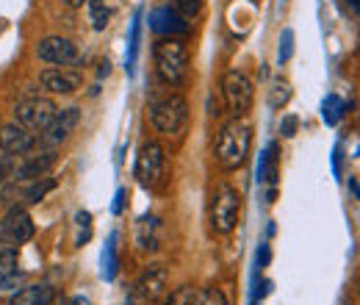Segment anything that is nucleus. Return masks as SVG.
<instances>
[{
  "instance_id": "1",
  "label": "nucleus",
  "mask_w": 360,
  "mask_h": 305,
  "mask_svg": "<svg viewBox=\"0 0 360 305\" xmlns=\"http://www.w3.org/2000/svg\"><path fill=\"white\" fill-rule=\"evenodd\" d=\"M250 147H252V125L244 117H233L217 133L214 156H217L219 170L233 173V170L244 167V161L250 156Z\"/></svg>"
},
{
  "instance_id": "2",
  "label": "nucleus",
  "mask_w": 360,
  "mask_h": 305,
  "mask_svg": "<svg viewBox=\"0 0 360 305\" xmlns=\"http://www.w3.org/2000/svg\"><path fill=\"white\" fill-rule=\"evenodd\" d=\"M155 73L167 87H183L188 78V50L180 39H161L153 47Z\"/></svg>"
},
{
  "instance_id": "3",
  "label": "nucleus",
  "mask_w": 360,
  "mask_h": 305,
  "mask_svg": "<svg viewBox=\"0 0 360 305\" xmlns=\"http://www.w3.org/2000/svg\"><path fill=\"white\" fill-rule=\"evenodd\" d=\"M238 214H241V194H238V189L230 186V183H219L214 197H211V208H208L211 230L217 236L233 233L236 225H238Z\"/></svg>"
},
{
  "instance_id": "4",
  "label": "nucleus",
  "mask_w": 360,
  "mask_h": 305,
  "mask_svg": "<svg viewBox=\"0 0 360 305\" xmlns=\"http://www.w3.org/2000/svg\"><path fill=\"white\" fill-rule=\"evenodd\" d=\"M150 117H153L155 131L167 133V136H175L188 123V103H186V97L178 94V92L175 94H167V97H161L150 108Z\"/></svg>"
},
{
  "instance_id": "5",
  "label": "nucleus",
  "mask_w": 360,
  "mask_h": 305,
  "mask_svg": "<svg viewBox=\"0 0 360 305\" xmlns=\"http://www.w3.org/2000/svg\"><path fill=\"white\" fill-rule=\"evenodd\" d=\"M136 180L144 189H155L167 175V150L161 142H147L136 156Z\"/></svg>"
},
{
  "instance_id": "6",
  "label": "nucleus",
  "mask_w": 360,
  "mask_h": 305,
  "mask_svg": "<svg viewBox=\"0 0 360 305\" xmlns=\"http://www.w3.org/2000/svg\"><path fill=\"white\" fill-rule=\"evenodd\" d=\"M56 114H58V106L50 97H28L14 108V123L39 136L56 120Z\"/></svg>"
},
{
  "instance_id": "7",
  "label": "nucleus",
  "mask_w": 360,
  "mask_h": 305,
  "mask_svg": "<svg viewBox=\"0 0 360 305\" xmlns=\"http://www.w3.org/2000/svg\"><path fill=\"white\" fill-rule=\"evenodd\" d=\"M222 94H225L230 114L233 117H244L250 111V106H252L255 89H252V81L241 70H227L222 75Z\"/></svg>"
},
{
  "instance_id": "8",
  "label": "nucleus",
  "mask_w": 360,
  "mask_h": 305,
  "mask_svg": "<svg viewBox=\"0 0 360 305\" xmlns=\"http://www.w3.org/2000/svg\"><path fill=\"white\" fill-rule=\"evenodd\" d=\"M34 239V219L25 208L11 206L0 219V244H25Z\"/></svg>"
},
{
  "instance_id": "9",
  "label": "nucleus",
  "mask_w": 360,
  "mask_h": 305,
  "mask_svg": "<svg viewBox=\"0 0 360 305\" xmlns=\"http://www.w3.org/2000/svg\"><path fill=\"white\" fill-rule=\"evenodd\" d=\"M167 286H169V269H167L164 263H153V266H147V269L139 275L134 294L144 305L158 303V300L167 294Z\"/></svg>"
},
{
  "instance_id": "10",
  "label": "nucleus",
  "mask_w": 360,
  "mask_h": 305,
  "mask_svg": "<svg viewBox=\"0 0 360 305\" xmlns=\"http://www.w3.org/2000/svg\"><path fill=\"white\" fill-rule=\"evenodd\" d=\"M37 56L53 64V67H72L81 61V53H78V44L67 37H45L42 42L37 44Z\"/></svg>"
},
{
  "instance_id": "11",
  "label": "nucleus",
  "mask_w": 360,
  "mask_h": 305,
  "mask_svg": "<svg viewBox=\"0 0 360 305\" xmlns=\"http://www.w3.org/2000/svg\"><path fill=\"white\" fill-rule=\"evenodd\" d=\"M39 147V136L31 131H25L17 123H8L0 128V150L11 153V156H28Z\"/></svg>"
},
{
  "instance_id": "12",
  "label": "nucleus",
  "mask_w": 360,
  "mask_h": 305,
  "mask_svg": "<svg viewBox=\"0 0 360 305\" xmlns=\"http://www.w3.org/2000/svg\"><path fill=\"white\" fill-rule=\"evenodd\" d=\"M150 23H153V31L161 34L164 39H167V37H169V39H180V37H186V34L191 31V23H188L186 17H180L172 6L155 8L153 17H150Z\"/></svg>"
},
{
  "instance_id": "13",
  "label": "nucleus",
  "mask_w": 360,
  "mask_h": 305,
  "mask_svg": "<svg viewBox=\"0 0 360 305\" xmlns=\"http://www.w3.org/2000/svg\"><path fill=\"white\" fill-rule=\"evenodd\" d=\"M78 123H81V108H64V111H58V114H56V120H53L45 131H42L39 144H50V147H56V144L67 142V139H70V133L78 128Z\"/></svg>"
},
{
  "instance_id": "14",
  "label": "nucleus",
  "mask_w": 360,
  "mask_h": 305,
  "mask_svg": "<svg viewBox=\"0 0 360 305\" xmlns=\"http://www.w3.org/2000/svg\"><path fill=\"white\" fill-rule=\"evenodd\" d=\"M39 81H42V87H45L50 94H75L78 89L84 87V75L75 73V70H64V67L42 70Z\"/></svg>"
},
{
  "instance_id": "15",
  "label": "nucleus",
  "mask_w": 360,
  "mask_h": 305,
  "mask_svg": "<svg viewBox=\"0 0 360 305\" xmlns=\"http://www.w3.org/2000/svg\"><path fill=\"white\" fill-rule=\"evenodd\" d=\"M53 164H56V150H53V147L37 153V156H22L17 180H37V178H45V173Z\"/></svg>"
},
{
  "instance_id": "16",
  "label": "nucleus",
  "mask_w": 360,
  "mask_h": 305,
  "mask_svg": "<svg viewBox=\"0 0 360 305\" xmlns=\"http://www.w3.org/2000/svg\"><path fill=\"white\" fill-rule=\"evenodd\" d=\"M158 219L155 217H141L139 225H136V244L141 253H155L161 239H158Z\"/></svg>"
},
{
  "instance_id": "17",
  "label": "nucleus",
  "mask_w": 360,
  "mask_h": 305,
  "mask_svg": "<svg viewBox=\"0 0 360 305\" xmlns=\"http://www.w3.org/2000/svg\"><path fill=\"white\" fill-rule=\"evenodd\" d=\"M53 297H56V292H53L47 283H34V286L20 289V292L8 300V305H50Z\"/></svg>"
},
{
  "instance_id": "18",
  "label": "nucleus",
  "mask_w": 360,
  "mask_h": 305,
  "mask_svg": "<svg viewBox=\"0 0 360 305\" xmlns=\"http://www.w3.org/2000/svg\"><path fill=\"white\" fill-rule=\"evenodd\" d=\"M20 280V259L14 247H3L0 250V292L11 289Z\"/></svg>"
},
{
  "instance_id": "19",
  "label": "nucleus",
  "mask_w": 360,
  "mask_h": 305,
  "mask_svg": "<svg viewBox=\"0 0 360 305\" xmlns=\"http://www.w3.org/2000/svg\"><path fill=\"white\" fill-rule=\"evenodd\" d=\"M277 178H280V144H277V142H271L269 147H266V153L261 156V164H258V180L274 186V183H277Z\"/></svg>"
},
{
  "instance_id": "20",
  "label": "nucleus",
  "mask_w": 360,
  "mask_h": 305,
  "mask_svg": "<svg viewBox=\"0 0 360 305\" xmlns=\"http://www.w3.org/2000/svg\"><path fill=\"white\" fill-rule=\"evenodd\" d=\"M344 114H347L344 100H341L338 94H327L324 103H321V117H324V123H327V125H338V123L344 120Z\"/></svg>"
},
{
  "instance_id": "21",
  "label": "nucleus",
  "mask_w": 360,
  "mask_h": 305,
  "mask_svg": "<svg viewBox=\"0 0 360 305\" xmlns=\"http://www.w3.org/2000/svg\"><path fill=\"white\" fill-rule=\"evenodd\" d=\"M86 6H89L91 28H94V31H105V25H108V20H111L108 3H105V0H86Z\"/></svg>"
},
{
  "instance_id": "22",
  "label": "nucleus",
  "mask_w": 360,
  "mask_h": 305,
  "mask_svg": "<svg viewBox=\"0 0 360 305\" xmlns=\"http://www.w3.org/2000/svg\"><path fill=\"white\" fill-rule=\"evenodd\" d=\"M56 189V180L53 178H37V180H31V186L25 189V203H39V200H45L47 192H53Z\"/></svg>"
},
{
  "instance_id": "23",
  "label": "nucleus",
  "mask_w": 360,
  "mask_h": 305,
  "mask_svg": "<svg viewBox=\"0 0 360 305\" xmlns=\"http://www.w3.org/2000/svg\"><path fill=\"white\" fill-rule=\"evenodd\" d=\"M103 275H105V280H114V275H117V233L108 236V244L103 250Z\"/></svg>"
},
{
  "instance_id": "24",
  "label": "nucleus",
  "mask_w": 360,
  "mask_h": 305,
  "mask_svg": "<svg viewBox=\"0 0 360 305\" xmlns=\"http://www.w3.org/2000/svg\"><path fill=\"white\" fill-rule=\"evenodd\" d=\"M194 286H188V283H183L178 289H172V294H164L158 303L161 305H191L194 303Z\"/></svg>"
},
{
  "instance_id": "25",
  "label": "nucleus",
  "mask_w": 360,
  "mask_h": 305,
  "mask_svg": "<svg viewBox=\"0 0 360 305\" xmlns=\"http://www.w3.org/2000/svg\"><path fill=\"white\" fill-rule=\"evenodd\" d=\"M288 100H291V84L283 81V78H277L269 89V106L271 108H283Z\"/></svg>"
},
{
  "instance_id": "26",
  "label": "nucleus",
  "mask_w": 360,
  "mask_h": 305,
  "mask_svg": "<svg viewBox=\"0 0 360 305\" xmlns=\"http://www.w3.org/2000/svg\"><path fill=\"white\" fill-rule=\"evenodd\" d=\"M191 305H230V303H227V297L222 289L208 286V289H202V292L194 294V303Z\"/></svg>"
},
{
  "instance_id": "27",
  "label": "nucleus",
  "mask_w": 360,
  "mask_h": 305,
  "mask_svg": "<svg viewBox=\"0 0 360 305\" xmlns=\"http://www.w3.org/2000/svg\"><path fill=\"white\" fill-rule=\"evenodd\" d=\"M75 222H78V236H75V244H78V247H84V244L91 239V214H89V211H78Z\"/></svg>"
},
{
  "instance_id": "28",
  "label": "nucleus",
  "mask_w": 360,
  "mask_h": 305,
  "mask_svg": "<svg viewBox=\"0 0 360 305\" xmlns=\"http://www.w3.org/2000/svg\"><path fill=\"white\" fill-rule=\"evenodd\" d=\"M139 34H141V11H136L134 28H131V50H128V70L134 73L136 56H139Z\"/></svg>"
},
{
  "instance_id": "29",
  "label": "nucleus",
  "mask_w": 360,
  "mask_h": 305,
  "mask_svg": "<svg viewBox=\"0 0 360 305\" xmlns=\"http://www.w3.org/2000/svg\"><path fill=\"white\" fill-rule=\"evenodd\" d=\"M175 11H178L180 17H186V20H194L202 11V0H178Z\"/></svg>"
},
{
  "instance_id": "30",
  "label": "nucleus",
  "mask_w": 360,
  "mask_h": 305,
  "mask_svg": "<svg viewBox=\"0 0 360 305\" xmlns=\"http://www.w3.org/2000/svg\"><path fill=\"white\" fill-rule=\"evenodd\" d=\"M291 53H294V31L285 28L283 31V39H280V64H285L291 58Z\"/></svg>"
},
{
  "instance_id": "31",
  "label": "nucleus",
  "mask_w": 360,
  "mask_h": 305,
  "mask_svg": "<svg viewBox=\"0 0 360 305\" xmlns=\"http://www.w3.org/2000/svg\"><path fill=\"white\" fill-rule=\"evenodd\" d=\"M297 128H300V120L294 117V114H288L283 123H280V133L285 136V139H291V136H297Z\"/></svg>"
},
{
  "instance_id": "32",
  "label": "nucleus",
  "mask_w": 360,
  "mask_h": 305,
  "mask_svg": "<svg viewBox=\"0 0 360 305\" xmlns=\"http://www.w3.org/2000/svg\"><path fill=\"white\" fill-rule=\"evenodd\" d=\"M269 247H266V244H264V247H261V250H258V266H261V269H264V266H266V263H269Z\"/></svg>"
},
{
  "instance_id": "33",
  "label": "nucleus",
  "mask_w": 360,
  "mask_h": 305,
  "mask_svg": "<svg viewBox=\"0 0 360 305\" xmlns=\"http://www.w3.org/2000/svg\"><path fill=\"white\" fill-rule=\"evenodd\" d=\"M122 200H125V189L117 192V200H114V214H122Z\"/></svg>"
},
{
  "instance_id": "34",
  "label": "nucleus",
  "mask_w": 360,
  "mask_h": 305,
  "mask_svg": "<svg viewBox=\"0 0 360 305\" xmlns=\"http://www.w3.org/2000/svg\"><path fill=\"white\" fill-rule=\"evenodd\" d=\"M349 189H352V194H355V197H358V194H360V189H358V180H355V178H349Z\"/></svg>"
},
{
  "instance_id": "35",
  "label": "nucleus",
  "mask_w": 360,
  "mask_h": 305,
  "mask_svg": "<svg viewBox=\"0 0 360 305\" xmlns=\"http://www.w3.org/2000/svg\"><path fill=\"white\" fill-rule=\"evenodd\" d=\"M341 170V150H335V173Z\"/></svg>"
},
{
  "instance_id": "36",
  "label": "nucleus",
  "mask_w": 360,
  "mask_h": 305,
  "mask_svg": "<svg viewBox=\"0 0 360 305\" xmlns=\"http://www.w3.org/2000/svg\"><path fill=\"white\" fill-rule=\"evenodd\" d=\"M86 0H67V6H72V8H78V6H84Z\"/></svg>"
},
{
  "instance_id": "37",
  "label": "nucleus",
  "mask_w": 360,
  "mask_h": 305,
  "mask_svg": "<svg viewBox=\"0 0 360 305\" xmlns=\"http://www.w3.org/2000/svg\"><path fill=\"white\" fill-rule=\"evenodd\" d=\"M358 3H360V0H349V6H352V11H358Z\"/></svg>"
},
{
  "instance_id": "38",
  "label": "nucleus",
  "mask_w": 360,
  "mask_h": 305,
  "mask_svg": "<svg viewBox=\"0 0 360 305\" xmlns=\"http://www.w3.org/2000/svg\"><path fill=\"white\" fill-rule=\"evenodd\" d=\"M0 31H6V20H0Z\"/></svg>"
},
{
  "instance_id": "39",
  "label": "nucleus",
  "mask_w": 360,
  "mask_h": 305,
  "mask_svg": "<svg viewBox=\"0 0 360 305\" xmlns=\"http://www.w3.org/2000/svg\"><path fill=\"white\" fill-rule=\"evenodd\" d=\"M0 208H3V197H0Z\"/></svg>"
},
{
  "instance_id": "40",
  "label": "nucleus",
  "mask_w": 360,
  "mask_h": 305,
  "mask_svg": "<svg viewBox=\"0 0 360 305\" xmlns=\"http://www.w3.org/2000/svg\"><path fill=\"white\" fill-rule=\"evenodd\" d=\"M252 305H258V303H252Z\"/></svg>"
}]
</instances>
